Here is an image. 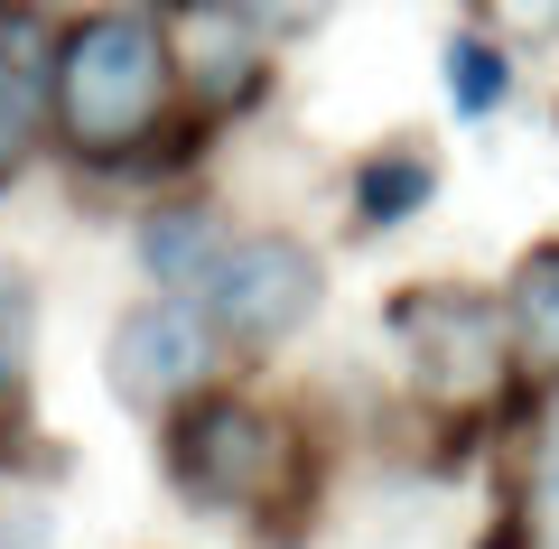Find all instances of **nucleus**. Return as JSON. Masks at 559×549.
I'll return each instance as SVG.
<instances>
[{"instance_id": "obj_1", "label": "nucleus", "mask_w": 559, "mask_h": 549, "mask_svg": "<svg viewBox=\"0 0 559 549\" xmlns=\"http://www.w3.org/2000/svg\"><path fill=\"white\" fill-rule=\"evenodd\" d=\"M159 466H168V493H178L187 512H224V522H242L261 549H289L308 530L299 512H308V493H318V456H308V438L252 392L205 382L197 401H178V410L159 419Z\"/></svg>"}, {"instance_id": "obj_2", "label": "nucleus", "mask_w": 559, "mask_h": 549, "mask_svg": "<svg viewBox=\"0 0 559 549\" xmlns=\"http://www.w3.org/2000/svg\"><path fill=\"white\" fill-rule=\"evenodd\" d=\"M178 112L168 75V28L150 10H84L47 47V140L75 168H121L140 140Z\"/></svg>"}, {"instance_id": "obj_3", "label": "nucleus", "mask_w": 559, "mask_h": 549, "mask_svg": "<svg viewBox=\"0 0 559 549\" xmlns=\"http://www.w3.org/2000/svg\"><path fill=\"white\" fill-rule=\"evenodd\" d=\"M392 335L411 354L419 401H439L457 419H485L513 382V326H503V298L466 289V279H429V289L392 298Z\"/></svg>"}, {"instance_id": "obj_4", "label": "nucleus", "mask_w": 559, "mask_h": 549, "mask_svg": "<svg viewBox=\"0 0 559 549\" xmlns=\"http://www.w3.org/2000/svg\"><path fill=\"white\" fill-rule=\"evenodd\" d=\"M197 308H205V326H215V345L271 354V345H289V335L318 326L326 261H318V242H299V234H234L224 261L205 271Z\"/></svg>"}, {"instance_id": "obj_5", "label": "nucleus", "mask_w": 559, "mask_h": 549, "mask_svg": "<svg viewBox=\"0 0 559 549\" xmlns=\"http://www.w3.org/2000/svg\"><path fill=\"white\" fill-rule=\"evenodd\" d=\"M224 345L215 326H205L197 298H140V308L112 317V335H103V382H112L121 410L140 419H168L178 401H197L205 382H215Z\"/></svg>"}, {"instance_id": "obj_6", "label": "nucleus", "mask_w": 559, "mask_h": 549, "mask_svg": "<svg viewBox=\"0 0 559 549\" xmlns=\"http://www.w3.org/2000/svg\"><path fill=\"white\" fill-rule=\"evenodd\" d=\"M168 75L197 103V121H234L271 94V38L242 20L234 0H178V20H168Z\"/></svg>"}, {"instance_id": "obj_7", "label": "nucleus", "mask_w": 559, "mask_h": 549, "mask_svg": "<svg viewBox=\"0 0 559 549\" xmlns=\"http://www.w3.org/2000/svg\"><path fill=\"white\" fill-rule=\"evenodd\" d=\"M47 10L10 0L0 10V187H20L28 158L47 150Z\"/></svg>"}, {"instance_id": "obj_8", "label": "nucleus", "mask_w": 559, "mask_h": 549, "mask_svg": "<svg viewBox=\"0 0 559 549\" xmlns=\"http://www.w3.org/2000/svg\"><path fill=\"white\" fill-rule=\"evenodd\" d=\"M224 205H205V196H168V205H150V215L131 224V261L150 271V289L159 298H197L205 289V271L224 261Z\"/></svg>"}, {"instance_id": "obj_9", "label": "nucleus", "mask_w": 559, "mask_h": 549, "mask_svg": "<svg viewBox=\"0 0 559 549\" xmlns=\"http://www.w3.org/2000/svg\"><path fill=\"white\" fill-rule=\"evenodd\" d=\"M429 196H439V150H429V140H382V150H364L355 177H345V205H355L364 234L411 224Z\"/></svg>"}, {"instance_id": "obj_10", "label": "nucleus", "mask_w": 559, "mask_h": 549, "mask_svg": "<svg viewBox=\"0 0 559 549\" xmlns=\"http://www.w3.org/2000/svg\"><path fill=\"white\" fill-rule=\"evenodd\" d=\"M503 326L540 373H559V242H532L503 279Z\"/></svg>"}, {"instance_id": "obj_11", "label": "nucleus", "mask_w": 559, "mask_h": 549, "mask_svg": "<svg viewBox=\"0 0 559 549\" xmlns=\"http://www.w3.org/2000/svg\"><path fill=\"white\" fill-rule=\"evenodd\" d=\"M503 94H513V57H503L485 28L448 38V103H457L466 121H485V112H503Z\"/></svg>"}, {"instance_id": "obj_12", "label": "nucleus", "mask_w": 559, "mask_h": 549, "mask_svg": "<svg viewBox=\"0 0 559 549\" xmlns=\"http://www.w3.org/2000/svg\"><path fill=\"white\" fill-rule=\"evenodd\" d=\"M28 373V279L0 271V392Z\"/></svg>"}, {"instance_id": "obj_13", "label": "nucleus", "mask_w": 559, "mask_h": 549, "mask_svg": "<svg viewBox=\"0 0 559 549\" xmlns=\"http://www.w3.org/2000/svg\"><path fill=\"white\" fill-rule=\"evenodd\" d=\"M522 522H532V549H559V456H532V475H522Z\"/></svg>"}, {"instance_id": "obj_14", "label": "nucleus", "mask_w": 559, "mask_h": 549, "mask_svg": "<svg viewBox=\"0 0 559 549\" xmlns=\"http://www.w3.org/2000/svg\"><path fill=\"white\" fill-rule=\"evenodd\" d=\"M234 10L280 47V38H308V28H326V10H336V0H234Z\"/></svg>"}, {"instance_id": "obj_15", "label": "nucleus", "mask_w": 559, "mask_h": 549, "mask_svg": "<svg viewBox=\"0 0 559 549\" xmlns=\"http://www.w3.org/2000/svg\"><path fill=\"white\" fill-rule=\"evenodd\" d=\"M495 20H513V28H559V0H495Z\"/></svg>"}, {"instance_id": "obj_16", "label": "nucleus", "mask_w": 559, "mask_h": 549, "mask_svg": "<svg viewBox=\"0 0 559 549\" xmlns=\"http://www.w3.org/2000/svg\"><path fill=\"white\" fill-rule=\"evenodd\" d=\"M540 456H559V373H550V392H540Z\"/></svg>"}, {"instance_id": "obj_17", "label": "nucleus", "mask_w": 559, "mask_h": 549, "mask_svg": "<svg viewBox=\"0 0 559 549\" xmlns=\"http://www.w3.org/2000/svg\"><path fill=\"white\" fill-rule=\"evenodd\" d=\"M121 10H140V0H121Z\"/></svg>"}, {"instance_id": "obj_18", "label": "nucleus", "mask_w": 559, "mask_h": 549, "mask_svg": "<svg viewBox=\"0 0 559 549\" xmlns=\"http://www.w3.org/2000/svg\"><path fill=\"white\" fill-rule=\"evenodd\" d=\"M0 10H10V0H0Z\"/></svg>"}]
</instances>
